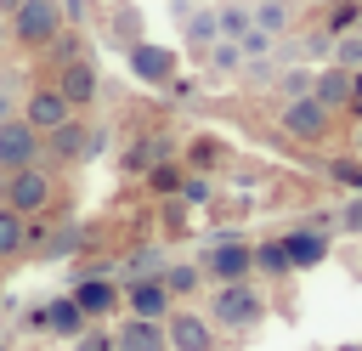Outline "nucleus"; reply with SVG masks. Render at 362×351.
Masks as SVG:
<instances>
[{
  "mask_svg": "<svg viewBox=\"0 0 362 351\" xmlns=\"http://www.w3.org/2000/svg\"><path fill=\"white\" fill-rule=\"evenodd\" d=\"M175 198H181V204H215V176H198V170H187Z\"/></svg>",
  "mask_w": 362,
  "mask_h": 351,
  "instance_id": "473e14b6",
  "label": "nucleus"
},
{
  "mask_svg": "<svg viewBox=\"0 0 362 351\" xmlns=\"http://www.w3.org/2000/svg\"><path fill=\"white\" fill-rule=\"evenodd\" d=\"M68 294H74V306H79L90 323H113V317H124V289H119L113 272H79Z\"/></svg>",
  "mask_w": 362,
  "mask_h": 351,
  "instance_id": "423d86ee",
  "label": "nucleus"
},
{
  "mask_svg": "<svg viewBox=\"0 0 362 351\" xmlns=\"http://www.w3.org/2000/svg\"><path fill=\"white\" fill-rule=\"evenodd\" d=\"M255 28H266L272 40H288V28H294V0H255Z\"/></svg>",
  "mask_w": 362,
  "mask_h": 351,
  "instance_id": "bb28decb",
  "label": "nucleus"
},
{
  "mask_svg": "<svg viewBox=\"0 0 362 351\" xmlns=\"http://www.w3.org/2000/svg\"><path fill=\"white\" fill-rule=\"evenodd\" d=\"M102 153H107V125H85V113H74L40 136V164H51V170H74V164H90Z\"/></svg>",
  "mask_w": 362,
  "mask_h": 351,
  "instance_id": "f03ea898",
  "label": "nucleus"
},
{
  "mask_svg": "<svg viewBox=\"0 0 362 351\" xmlns=\"http://www.w3.org/2000/svg\"><path fill=\"white\" fill-rule=\"evenodd\" d=\"M238 45H243V57H272V51H277V40H272L266 28H249Z\"/></svg>",
  "mask_w": 362,
  "mask_h": 351,
  "instance_id": "e433bc0d",
  "label": "nucleus"
},
{
  "mask_svg": "<svg viewBox=\"0 0 362 351\" xmlns=\"http://www.w3.org/2000/svg\"><path fill=\"white\" fill-rule=\"evenodd\" d=\"M311 79H317V68H300V62H288V68L272 79V91H277L283 102H294V96H311Z\"/></svg>",
  "mask_w": 362,
  "mask_h": 351,
  "instance_id": "c756f323",
  "label": "nucleus"
},
{
  "mask_svg": "<svg viewBox=\"0 0 362 351\" xmlns=\"http://www.w3.org/2000/svg\"><path fill=\"white\" fill-rule=\"evenodd\" d=\"M0 351H17V345H11V340H0Z\"/></svg>",
  "mask_w": 362,
  "mask_h": 351,
  "instance_id": "de8ad7c7",
  "label": "nucleus"
},
{
  "mask_svg": "<svg viewBox=\"0 0 362 351\" xmlns=\"http://www.w3.org/2000/svg\"><path fill=\"white\" fill-rule=\"evenodd\" d=\"M51 85L62 91V102H68L74 113H85V108H96V96H102V74H96V57L85 51V57H74V62H62V68L51 74Z\"/></svg>",
  "mask_w": 362,
  "mask_h": 351,
  "instance_id": "1a4fd4ad",
  "label": "nucleus"
},
{
  "mask_svg": "<svg viewBox=\"0 0 362 351\" xmlns=\"http://www.w3.org/2000/svg\"><path fill=\"white\" fill-rule=\"evenodd\" d=\"M62 28H68L62 0H23V6L11 11V45H17V51H28V57H40Z\"/></svg>",
  "mask_w": 362,
  "mask_h": 351,
  "instance_id": "39448f33",
  "label": "nucleus"
},
{
  "mask_svg": "<svg viewBox=\"0 0 362 351\" xmlns=\"http://www.w3.org/2000/svg\"><path fill=\"white\" fill-rule=\"evenodd\" d=\"M57 192H62V181H57L51 164H23V170L0 176V204L28 215V221H51L57 215Z\"/></svg>",
  "mask_w": 362,
  "mask_h": 351,
  "instance_id": "7ed1b4c3",
  "label": "nucleus"
},
{
  "mask_svg": "<svg viewBox=\"0 0 362 351\" xmlns=\"http://www.w3.org/2000/svg\"><path fill=\"white\" fill-rule=\"evenodd\" d=\"M17 6H23V0H0V17H11V11H17Z\"/></svg>",
  "mask_w": 362,
  "mask_h": 351,
  "instance_id": "37998d69",
  "label": "nucleus"
},
{
  "mask_svg": "<svg viewBox=\"0 0 362 351\" xmlns=\"http://www.w3.org/2000/svg\"><path fill=\"white\" fill-rule=\"evenodd\" d=\"M322 6H328V0H322Z\"/></svg>",
  "mask_w": 362,
  "mask_h": 351,
  "instance_id": "8fccbe9b",
  "label": "nucleus"
},
{
  "mask_svg": "<svg viewBox=\"0 0 362 351\" xmlns=\"http://www.w3.org/2000/svg\"><path fill=\"white\" fill-rule=\"evenodd\" d=\"M164 266H170L164 243H136V249H124V260H119V277H158Z\"/></svg>",
  "mask_w": 362,
  "mask_h": 351,
  "instance_id": "393cba45",
  "label": "nucleus"
},
{
  "mask_svg": "<svg viewBox=\"0 0 362 351\" xmlns=\"http://www.w3.org/2000/svg\"><path fill=\"white\" fill-rule=\"evenodd\" d=\"M0 306H6V272H0Z\"/></svg>",
  "mask_w": 362,
  "mask_h": 351,
  "instance_id": "a18cd8bd",
  "label": "nucleus"
},
{
  "mask_svg": "<svg viewBox=\"0 0 362 351\" xmlns=\"http://www.w3.org/2000/svg\"><path fill=\"white\" fill-rule=\"evenodd\" d=\"M181 176H187V164H181V159H164V164H153L141 181H147L158 198H175V192H181Z\"/></svg>",
  "mask_w": 362,
  "mask_h": 351,
  "instance_id": "7c9ffc66",
  "label": "nucleus"
},
{
  "mask_svg": "<svg viewBox=\"0 0 362 351\" xmlns=\"http://www.w3.org/2000/svg\"><path fill=\"white\" fill-rule=\"evenodd\" d=\"M328 176H334L339 187L362 192V159H356V153H339V159H328Z\"/></svg>",
  "mask_w": 362,
  "mask_h": 351,
  "instance_id": "72a5a7b5",
  "label": "nucleus"
},
{
  "mask_svg": "<svg viewBox=\"0 0 362 351\" xmlns=\"http://www.w3.org/2000/svg\"><path fill=\"white\" fill-rule=\"evenodd\" d=\"M113 351H170V334H164V323H153V317H113Z\"/></svg>",
  "mask_w": 362,
  "mask_h": 351,
  "instance_id": "aec40b11",
  "label": "nucleus"
},
{
  "mask_svg": "<svg viewBox=\"0 0 362 351\" xmlns=\"http://www.w3.org/2000/svg\"><path fill=\"white\" fill-rule=\"evenodd\" d=\"M198 68H204L209 79H238V68H243V45H238V40H215V45L198 57Z\"/></svg>",
  "mask_w": 362,
  "mask_h": 351,
  "instance_id": "b1692460",
  "label": "nucleus"
},
{
  "mask_svg": "<svg viewBox=\"0 0 362 351\" xmlns=\"http://www.w3.org/2000/svg\"><path fill=\"white\" fill-rule=\"evenodd\" d=\"M164 289H170V300H175V306H181V300H192V294L204 289L198 260H170V266H164Z\"/></svg>",
  "mask_w": 362,
  "mask_h": 351,
  "instance_id": "a878e982",
  "label": "nucleus"
},
{
  "mask_svg": "<svg viewBox=\"0 0 362 351\" xmlns=\"http://www.w3.org/2000/svg\"><path fill=\"white\" fill-rule=\"evenodd\" d=\"M170 6H175V23H181V45H187L192 57H204V51L221 40L215 6H198V0H170Z\"/></svg>",
  "mask_w": 362,
  "mask_h": 351,
  "instance_id": "ddd939ff",
  "label": "nucleus"
},
{
  "mask_svg": "<svg viewBox=\"0 0 362 351\" xmlns=\"http://www.w3.org/2000/svg\"><path fill=\"white\" fill-rule=\"evenodd\" d=\"M17 108H23V91H17V79L6 74V79H0V119H17Z\"/></svg>",
  "mask_w": 362,
  "mask_h": 351,
  "instance_id": "4c0bfd02",
  "label": "nucleus"
},
{
  "mask_svg": "<svg viewBox=\"0 0 362 351\" xmlns=\"http://www.w3.org/2000/svg\"><path fill=\"white\" fill-rule=\"evenodd\" d=\"M283 243V255H288V272H311V266H322L328 255H334V232H322V226H294V232H283L277 238Z\"/></svg>",
  "mask_w": 362,
  "mask_h": 351,
  "instance_id": "2eb2a0df",
  "label": "nucleus"
},
{
  "mask_svg": "<svg viewBox=\"0 0 362 351\" xmlns=\"http://www.w3.org/2000/svg\"><path fill=\"white\" fill-rule=\"evenodd\" d=\"M215 17H221V40H243L255 28V0H221Z\"/></svg>",
  "mask_w": 362,
  "mask_h": 351,
  "instance_id": "cd10ccee",
  "label": "nucleus"
},
{
  "mask_svg": "<svg viewBox=\"0 0 362 351\" xmlns=\"http://www.w3.org/2000/svg\"><path fill=\"white\" fill-rule=\"evenodd\" d=\"M311 96H317L328 113H339V108H351V96H356V74L339 68V62H322L317 79H311Z\"/></svg>",
  "mask_w": 362,
  "mask_h": 351,
  "instance_id": "412c9836",
  "label": "nucleus"
},
{
  "mask_svg": "<svg viewBox=\"0 0 362 351\" xmlns=\"http://www.w3.org/2000/svg\"><path fill=\"white\" fill-rule=\"evenodd\" d=\"M226 159H232V147H226L221 136H192V142L181 147V164H187V170H198V176H215Z\"/></svg>",
  "mask_w": 362,
  "mask_h": 351,
  "instance_id": "4be33fe9",
  "label": "nucleus"
},
{
  "mask_svg": "<svg viewBox=\"0 0 362 351\" xmlns=\"http://www.w3.org/2000/svg\"><path fill=\"white\" fill-rule=\"evenodd\" d=\"M255 272H260V277H272V283L294 277V272H288V255H283V243H277V238H260V243H255Z\"/></svg>",
  "mask_w": 362,
  "mask_h": 351,
  "instance_id": "c85d7f7f",
  "label": "nucleus"
},
{
  "mask_svg": "<svg viewBox=\"0 0 362 351\" xmlns=\"http://www.w3.org/2000/svg\"><path fill=\"white\" fill-rule=\"evenodd\" d=\"M68 255H85V226H79V221H62L57 232H34L23 260H34V266H57V260H68Z\"/></svg>",
  "mask_w": 362,
  "mask_h": 351,
  "instance_id": "f3484780",
  "label": "nucleus"
},
{
  "mask_svg": "<svg viewBox=\"0 0 362 351\" xmlns=\"http://www.w3.org/2000/svg\"><path fill=\"white\" fill-rule=\"evenodd\" d=\"M277 125H283V136H294V142H322V136L334 130V113H328L317 96H294V102L277 108Z\"/></svg>",
  "mask_w": 362,
  "mask_h": 351,
  "instance_id": "9b49d317",
  "label": "nucleus"
},
{
  "mask_svg": "<svg viewBox=\"0 0 362 351\" xmlns=\"http://www.w3.org/2000/svg\"><path fill=\"white\" fill-rule=\"evenodd\" d=\"M164 159H181V142L164 136V130H147V136H130V142H124L119 170H124V176H147V170L164 164Z\"/></svg>",
  "mask_w": 362,
  "mask_h": 351,
  "instance_id": "4468645a",
  "label": "nucleus"
},
{
  "mask_svg": "<svg viewBox=\"0 0 362 351\" xmlns=\"http://www.w3.org/2000/svg\"><path fill=\"white\" fill-rule=\"evenodd\" d=\"M328 62H339V68L362 74V28H345V34H334V51H328Z\"/></svg>",
  "mask_w": 362,
  "mask_h": 351,
  "instance_id": "2f4dec72",
  "label": "nucleus"
},
{
  "mask_svg": "<svg viewBox=\"0 0 362 351\" xmlns=\"http://www.w3.org/2000/svg\"><path fill=\"white\" fill-rule=\"evenodd\" d=\"M28 238H34V221L0 204V266H6V260H23V255H28Z\"/></svg>",
  "mask_w": 362,
  "mask_h": 351,
  "instance_id": "5701e85b",
  "label": "nucleus"
},
{
  "mask_svg": "<svg viewBox=\"0 0 362 351\" xmlns=\"http://www.w3.org/2000/svg\"><path fill=\"white\" fill-rule=\"evenodd\" d=\"M221 334H238V340H249L266 317H272V306H266V289L255 283V277H238V283H209V311H204Z\"/></svg>",
  "mask_w": 362,
  "mask_h": 351,
  "instance_id": "f257e3e1",
  "label": "nucleus"
},
{
  "mask_svg": "<svg viewBox=\"0 0 362 351\" xmlns=\"http://www.w3.org/2000/svg\"><path fill=\"white\" fill-rule=\"evenodd\" d=\"M124 68H130L136 85L164 91V85L181 74V51H175V45H158V40H136V45L124 51Z\"/></svg>",
  "mask_w": 362,
  "mask_h": 351,
  "instance_id": "6e6552de",
  "label": "nucleus"
},
{
  "mask_svg": "<svg viewBox=\"0 0 362 351\" xmlns=\"http://www.w3.org/2000/svg\"><path fill=\"white\" fill-rule=\"evenodd\" d=\"M198 272H204V283L255 277V243H249L243 232H215V238H204V249H198Z\"/></svg>",
  "mask_w": 362,
  "mask_h": 351,
  "instance_id": "20e7f679",
  "label": "nucleus"
},
{
  "mask_svg": "<svg viewBox=\"0 0 362 351\" xmlns=\"http://www.w3.org/2000/svg\"><path fill=\"white\" fill-rule=\"evenodd\" d=\"M74 351H113V323H90V328L74 340Z\"/></svg>",
  "mask_w": 362,
  "mask_h": 351,
  "instance_id": "c9c22d12",
  "label": "nucleus"
},
{
  "mask_svg": "<svg viewBox=\"0 0 362 351\" xmlns=\"http://www.w3.org/2000/svg\"><path fill=\"white\" fill-rule=\"evenodd\" d=\"M11 51V17H0V57Z\"/></svg>",
  "mask_w": 362,
  "mask_h": 351,
  "instance_id": "a19ab883",
  "label": "nucleus"
},
{
  "mask_svg": "<svg viewBox=\"0 0 362 351\" xmlns=\"http://www.w3.org/2000/svg\"><path fill=\"white\" fill-rule=\"evenodd\" d=\"M0 272H6V266H0Z\"/></svg>",
  "mask_w": 362,
  "mask_h": 351,
  "instance_id": "3c124183",
  "label": "nucleus"
},
{
  "mask_svg": "<svg viewBox=\"0 0 362 351\" xmlns=\"http://www.w3.org/2000/svg\"><path fill=\"white\" fill-rule=\"evenodd\" d=\"M164 334H170V351H221V328L192 306H175L164 317Z\"/></svg>",
  "mask_w": 362,
  "mask_h": 351,
  "instance_id": "9d476101",
  "label": "nucleus"
},
{
  "mask_svg": "<svg viewBox=\"0 0 362 351\" xmlns=\"http://www.w3.org/2000/svg\"><path fill=\"white\" fill-rule=\"evenodd\" d=\"M23 164H40V130L17 113V119H0V176Z\"/></svg>",
  "mask_w": 362,
  "mask_h": 351,
  "instance_id": "a211bd4d",
  "label": "nucleus"
},
{
  "mask_svg": "<svg viewBox=\"0 0 362 351\" xmlns=\"http://www.w3.org/2000/svg\"><path fill=\"white\" fill-rule=\"evenodd\" d=\"M334 226H339L345 238H362V192H356V198H339V215H334Z\"/></svg>",
  "mask_w": 362,
  "mask_h": 351,
  "instance_id": "f704fd0d",
  "label": "nucleus"
},
{
  "mask_svg": "<svg viewBox=\"0 0 362 351\" xmlns=\"http://www.w3.org/2000/svg\"><path fill=\"white\" fill-rule=\"evenodd\" d=\"M136 40H147V17L130 6V0H119V6H107L102 11V45H113L119 57L136 45Z\"/></svg>",
  "mask_w": 362,
  "mask_h": 351,
  "instance_id": "6ab92c4d",
  "label": "nucleus"
},
{
  "mask_svg": "<svg viewBox=\"0 0 362 351\" xmlns=\"http://www.w3.org/2000/svg\"><path fill=\"white\" fill-rule=\"evenodd\" d=\"M85 328H90V317L74 306L68 289H62V294H45V300L28 311V334H45V340H68V345H74Z\"/></svg>",
  "mask_w": 362,
  "mask_h": 351,
  "instance_id": "0eeeda50",
  "label": "nucleus"
},
{
  "mask_svg": "<svg viewBox=\"0 0 362 351\" xmlns=\"http://www.w3.org/2000/svg\"><path fill=\"white\" fill-rule=\"evenodd\" d=\"M62 11H68V28H79V23H90V17H96V6H90V0H62Z\"/></svg>",
  "mask_w": 362,
  "mask_h": 351,
  "instance_id": "58836bf2",
  "label": "nucleus"
},
{
  "mask_svg": "<svg viewBox=\"0 0 362 351\" xmlns=\"http://www.w3.org/2000/svg\"><path fill=\"white\" fill-rule=\"evenodd\" d=\"M305 351H328V345H305Z\"/></svg>",
  "mask_w": 362,
  "mask_h": 351,
  "instance_id": "09e8293b",
  "label": "nucleus"
},
{
  "mask_svg": "<svg viewBox=\"0 0 362 351\" xmlns=\"http://www.w3.org/2000/svg\"><path fill=\"white\" fill-rule=\"evenodd\" d=\"M334 351H362V340H345V345H334Z\"/></svg>",
  "mask_w": 362,
  "mask_h": 351,
  "instance_id": "c03bdc74",
  "label": "nucleus"
},
{
  "mask_svg": "<svg viewBox=\"0 0 362 351\" xmlns=\"http://www.w3.org/2000/svg\"><path fill=\"white\" fill-rule=\"evenodd\" d=\"M17 113H23V119H28L40 136H45V130H57L62 119H74V108L62 102V91H57L51 79H34V85H23V108H17Z\"/></svg>",
  "mask_w": 362,
  "mask_h": 351,
  "instance_id": "f8f14e48",
  "label": "nucleus"
},
{
  "mask_svg": "<svg viewBox=\"0 0 362 351\" xmlns=\"http://www.w3.org/2000/svg\"><path fill=\"white\" fill-rule=\"evenodd\" d=\"M328 51H334V34H305V57H322L328 62Z\"/></svg>",
  "mask_w": 362,
  "mask_h": 351,
  "instance_id": "ea45409f",
  "label": "nucleus"
},
{
  "mask_svg": "<svg viewBox=\"0 0 362 351\" xmlns=\"http://www.w3.org/2000/svg\"><path fill=\"white\" fill-rule=\"evenodd\" d=\"M90 6H119V0H90Z\"/></svg>",
  "mask_w": 362,
  "mask_h": 351,
  "instance_id": "49530a36",
  "label": "nucleus"
},
{
  "mask_svg": "<svg viewBox=\"0 0 362 351\" xmlns=\"http://www.w3.org/2000/svg\"><path fill=\"white\" fill-rule=\"evenodd\" d=\"M119 289H124V311H130V317L164 323V317L175 311V300H170V289H164V272H158V277H119Z\"/></svg>",
  "mask_w": 362,
  "mask_h": 351,
  "instance_id": "dca6fc26",
  "label": "nucleus"
},
{
  "mask_svg": "<svg viewBox=\"0 0 362 351\" xmlns=\"http://www.w3.org/2000/svg\"><path fill=\"white\" fill-rule=\"evenodd\" d=\"M351 153H356V159H362V125H356V130H351Z\"/></svg>",
  "mask_w": 362,
  "mask_h": 351,
  "instance_id": "79ce46f5",
  "label": "nucleus"
}]
</instances>
